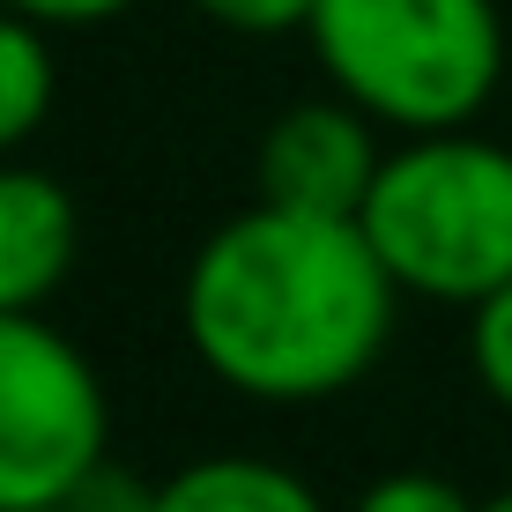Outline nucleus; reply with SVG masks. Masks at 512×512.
Returning <instances> with one entry per match:
<instances>
[{"mask_svg": "<svg viewBox=\"0 0 512 512\" xmlns=\"http://www.w3.org/2000/svg\"><path fill=\"white\" fill-rule=\"evenodd\" d=\"M394 297L357 216L253 201L216 223L179 282V327L208 379L245 401H327L349 394L394 342Z\"/></svg>", "mask_w": 512, "mask_h": 512, "instance_id": "nucleus-1", "label": "nucleus"}, {"mask_svg": "<svg viewBox=\"0 0 512 512\" xmlns=\"http://www.w3.org/2000/svg\"><path fill=\"white\" fill-rule=\"evenodd\" d=\"M357 223L401 297L483 305L512 282V149L468 127L409 134L386 149Z\"/></svg>", "mask_w": 512, "mask_h": 512, "instance_id": "nucleus-2", "label": "nucleus"}, {"mask_svg": "<svg viewBox=\"0 0 512 512\" xmlns=\"http://www.w3.org/2000/svg\"><path fill=\"white\" fill-rule=\"evenodd\" d=\"M305 38L334 90L401 134L468 127L505 75L498 0H320Z\"/></svg>", "mask_w": 512, "mask_h": 512, "instance_id": "nucleus-3", "label": "nucleus"}, {"mask_svg": "<svg viewBox=\"0 0 512 512\" xmlns=\"http://www.w3.org/2000/svg\"><path fill=\"white\" fill-rule=\"evenodd\" d=\"M112 453L97 364L45 312H0V512L67 505Z\"/></svg>", "mask_w": 512, "mask_h": 512, "instance_id": "nucleus-4", "label": "nucleus"}, {"mask_svg": "<svg viewBox=\"0 0 512 512\" xmlns=\"http://www.w3.org/2000/svg\"><path fill=\"white\" fill-rule=\"evenodd\" d=\"M379 119L364 104H349L342 90L290 104L253 156V186L275 208H305V216H357L372 193L386 149H379Z\"/></svg>", "mask_w": 512, "mask_h": 512, "instance_id": "nucleus-5", "label": "nucleus"}, {"mask_svg": "<svg viewBox=\"0 0 512 512\" xmlns=\"http://www.w3.org/2000/svg\"><path fill=\"white\" fill-rule=\"evenodd\" d=\"M82 208L52 171L0 156V312H45V297L75 275Z\"/></svg>", "mask_w": 512, "mask_h": 512, "instance_id": "nucleus-6", "label": "nucleus"}, {"mask_svg": "<svg viewBox=\"0 0 512 512\" xmlns=\"http://www.w3.org/2000/svg\"><path fill=\"white\" fill-rule=\"evenodd\" d=\"M156 512H327V498L297 468L260 453H208L156 483Z\"/></svg>", "mask_w": 512, "mask_h": 512, "instance_id": "nucleus-7", "label": "nucleus"}, {"mask_svg": "<svg viewBox=\"0 0 512 512\" xmlns=\"http://www.w3.org/2000/svg\"><path fill=\"white\" fill-rule=\"evenodd\" d=\"M52 90H60V75H52L45 23L0 0V156H15L30 134L45 127Z\"/></svg>", "mask_w": 512, "mask_h": 512, "instance_id": "nucleus-8", "label": "nucleus"}, {"mask_svg": "<svg viewBox=\"0 0 512 512\" xmlns=\"http://www.w3.org/2000/svg\"><path fill=\"white\" fill-rule=\"evenodd\" d=\"M468 364L483 394L512 416V282H498L483 305H468Z\"/></svg>", "mask_w": 512, "mask_h": 512, "instance_id": "nucleus-9", "label": "nucleus"}, {"mask_svg": "<svg viewBox=\"0 0 512 512\" xmlns=\"http://www.w3.org/2000/svg\"><path fill=\"white\" fill-rule=\"evenodd\" d=\"M349 512H475V498L461 483H446V475H431V468H394L379 483H364Z\"/></svg>", "mask_w": 512, "mask_h": 512, "instance_id": "nucleus-10", "label": "nucleus"}, {"mask_svg": "<svg viewBox=\"0 0 512 512\" xmlns=\"http://www.w3.org/2000/svg\"><path fill=\"white\" fill-rule=\"evenodd\" d=\"M208 23L238 30V38H290V30H312V8L320 0H193Z\"/></svg>", "mask_w": 512, "mask_h": 512, "instance_id": "nucleus-11", "label": "nucleus"}, {"mask_svg": "<svg viewBox=\"0 0 512 512\" xmlns=\"http://www.w3.org/2000/svg\"><path fill=\"white\" fill-rule=\"evenodd\" d=\"M67 505H75V512H156V483L127 475V468L112 461V453H104V461L90 468V483H82Z\"/></svg>", "mask_w": 512, "mask_h": 512, "instance_id": "nucleus-12", "label": "nucleus"}, {"mask_svg": "<svg viewBox=\"0 0 512 512\" xmlns=\"http://www.w3.org/2000/svg\"><path fill=\"white\" fill-rule=\"evenodd\" d=\"M8 8L38 15L45 30H82V23H112V15H127L134 0H8Z\"/></svg>", "mask_w": 512, "mask_h": 512, "instance_id": "nucleus-13", "label": "nucleus"}, {"mask_svg": "<svg viewBox=\"0 0 512 512\" xmlns=\"http://www.w3.org/2000/svg\"><path fill=\"white\" fill-rule=\"evenodd\" d=\"M475 512H512V483L498 490V498H483V505H475Z\"/></svg>", "mask_w": 512, "mask_h": 512, "instance_id": "nucleus-14", "label": "nucleus"}, {"mask_svg": "<svg viewBox=\"0 0 512 512\" xmlns=\"http://www.w3.org/2000/svg\"><path fill=\"white\" fill-rule=\"evenodd\" d=\"M23 512H75V505H23Z\"/></svg>", "mask_w": 512, "mask_h": 512, "instance_id": "nucleus-15", "label": "nucleus"}]
</instances>
